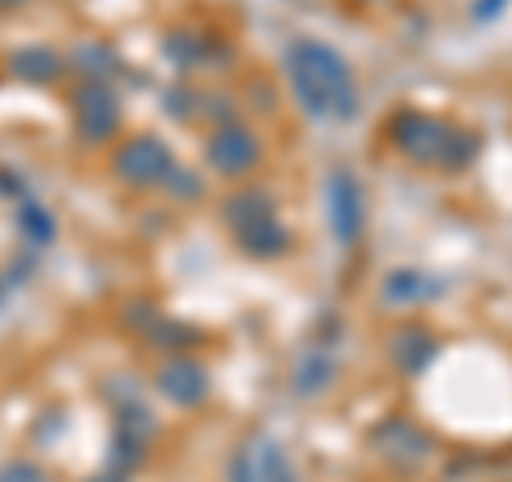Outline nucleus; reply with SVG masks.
Wrapping results in <instances>:
<instances>
[{
  "mask_svg": "<svg viewBox=\"0 0 512 482\" xmlns=\"http://www.w3.org/2000/svg\"><path fill=\"white\" fill-rule=\"evenodd\" d=\"M227 218H231L235 239H239V244H244L248 252L274 256V252L286 248V231L278 227L274 210H269L261 197H235V201H231V210H227Z\"/></svg>",
  "mask_w": 512,
  "mask_h": 482,
  "instance_id": "nucleus-3",
  "label": "nucleus"
},
{
  "mask_svg": "<svg viewBox=\"0 0 512 482\" xmlns=\"http://www.w3.org/2000/svg\"><path fill=\"white\" fill-rule=\"evenodd\" d=\"M393 141L414 163H427V167H457L470 158L466 133H457V128H448L444 120H431V116H402L393 124Z\"/></svg>",
  "mask_w": 512,
  "mask_h": 482,
  "instance_id": "nucleus-2",
  "label": "nucleus"
},
{
  "mask_svg": "<svg viewBox=\"0 0 512 482\" xmlns=\"http://www.w3.org/2000/svg\"><path fill=\"white\" fill-rule=\"evenodd\" d=\"M291 82L299 103L312 111V116H329V120H346L355 111V77H350V64L325 43H295L291 47Z\"/></svg>",
  "mask_w": 512,
  "mask_h": 482,
  "instance_id": "nucleus-1",
  "label": "nucleus"
},
{
  "mask_svg": "<svg viewBox=\"0 0 512 482\" xmlns=\"http://www.w3.org/2000/svg\"><path fill=\"white\" fill-rule=\"evenodd\" d=\"M329 201H333V227H338L342 244H350L359 231V188L350 184V175H338L329 184Z\"/></svg>",
  "mask_w": 512,
  "mask_h": 482,
  "instance_id": "nucleus-7",
  "label": "nucleus"
},
{
  "mask_svg": "<svg viewBox=\"0 0 512 482\" xmlns=\"http://www.w3.org/2000/svg\"><path fill=\"white\" fill-rule=\"evenodd\" d=\"M116 171L124 175L128 184H163L175 167H171V154H167L163 141L137 137L116 154Z\"/></svg>",
  "mask_w": 512,
  "mask_h": 482,
  "instance_id": "nucleus-4",
  "label": "nucleus"
},
{
  "mask_svg": "<svg viewBox=\"0 0 512 482\" xmlns=\"http://www.w3.org/2000/svg\"><path fill=\"white\" fill-rule=\"evenodd\" d=\"M256 158H261V146H256L252 133H244V128H222L210 141V163L222 175H244L256 167Z\"/></svg>",
  "mask_w": 512,
  "mask_h": 482,
  "instance_id": "nucleus-5",
  "label": "nucleus"
},
{
  "mask_svg": "<svg viewBox=\"0 0 512 482\" xmlns=\"http://www.w3.org/2000/svg\"><path fill=\"white\" fill-rule=\"evenodd\" d=\"M77 120H82V133L90 137V141H103L111 128H116V103H111V94L107 90H86L82 99H77Z\"/></svg>",
  "mask_w": 512,
  "mask_h": 482,
  "instance_id": "nucleus-6",
  "label": "nucleus"
},
{
  "mask_svg": "<svg viewBox=\"0 0 512 482\" xmlns=\"http://www.w3.org/2000/svg\"><path fill=\"white\" fill-rule=\"evenodd\" d=\"M0 5H22V0H0Z\"/></svg>",
  "mask_w": 512,
  "mask_h": 482,
  "instance_id": "nucleus-8",
  "label": "nucleus"
}]
</instances>
